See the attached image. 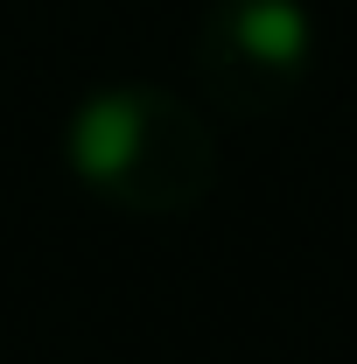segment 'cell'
Returning a JSON list of instances; mask_svg holds the SVG:
<instances>
[{
  "mask_svg": "<svg viewBox=\"0 0 357 364\" xmlns=\"http://www.w3.org/2000/svg\"><path fill=\"white\" fill-rule=\"evenodd\" d=\"M63 161L127 218H189L218 189L211 119L161 85H98L63 127Z\"/></svg>",
  "mask_w": 357,
  "mask_h": 364,
  "instance_id": "obj_1",
  "label": "cell"
},
{
  "mask_svg": "<svg viewBox=\"0 0 357 364\" xmlns=\"http://www.w3.org/2000/svg\"><path fill=\"white\" fill-rule=\"evenodd\" d=\"M315 70V21L302 0H218L196 28V85L231 119L280 112Z\"/></svg>",
  "mask_w": 357,
  "mask_h": 364,
  "instance_id": "obj_2",
  "label": "cell"
}]
</instances>
